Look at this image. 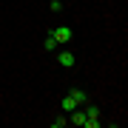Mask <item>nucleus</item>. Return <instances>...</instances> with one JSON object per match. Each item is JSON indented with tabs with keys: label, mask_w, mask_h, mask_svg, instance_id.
Wrapping results in <instances>:
<instances>
[{
	"label": "nucleus",
	"mask_w": 128,
	"mask_h": 128,
	"mask_svg": "<svg viewBox=\"0 0 128 128\" xmlns=\"http://www.w3.org/2000/svg\"><path fill=\"white\" fill-rule=\"evenodd\" d=\"M86 128H100V117H86Z\"/></svg>",
	"instance_id": "423d86ee"
},
{
	"label": "nucleus",
	"mask_w": 128,
	"mask_h": 128,
	"mask_svg": "<svg viewBox=\"0 0 128 128\" xmlns=\"http://www.w3.org/2000/svg\"><path fill=\"white\" fill-rule=\"evenodd\" d=\"M60 105H63V111H74V108H77V100L68 94V97H63V102H60Z\"/></svg>",
	"instance_id": "20e7f679"
},
{
	"label": "nucleus",
	"mask_w": 128,
	"mask_h": 128,
	"mask_svg": "<svg viewBox=\"0 0 128 128\" xmlns=\"http://www.w3.org/2000/svg\"><path fill=\"white\" fill-rule=\"evenodd\" d=\"M51 37H54V43H68V40H71V28H68V26L51 28Z\"/></svg>",
	"instance_id": "f257e3e1"
},
{
	"label": "nucleus",
	"mask_w": 128,
	"mask_h": 128,
	"mask_svg": "<svg viewBox=\"0 0 128 128\" xmlns=\"http://www.w3.org/2000/svg\"><path fill=\"white\" fill-rule=\"evenodd\" d=\"M48 3H60V0H48Z\"/></svg>",
	"instance_id": "9d476101"
},
{
	"label": "nucleus",
	"mask_w": 128,
	"mask_h": 128,
	"mask_svg": "<svg viewBox=\"0 0 128 128\" xmlns=\"http://www.w3.org/2000/svg\"><path fill=\"white\" fill-rule=\"evenodd\" d=\"M71 97L77 100V105H82V102L88 100V97H86V91H80V88H74V91H71Z\"/></svg>",
	"instance_id": "39448f33"
},
{
	"label": "nucleus",
	"mask_w": 128,
	"mask_h": 128,
	"mask_svg": "<svg viewBox=\"0 0 128 128\" xmlns=\"http://www.w3.org/2000/svg\"><path fill=\"white\" fill-rule=\"evenodd\" d=\"M86 117H100V108H97V105H88V108H86Z\"/></svg>",
	"instance_id": "0eeeda50"
},
{
	"label": "nucleus",
	"mask_w": 128,
	"mask_h": 128,
	"mask_svg": "<svg viewBox=\"0 0 128 128\" xmlns=\"http://www.w3.org/2000/svg\"><path fill=\"white\" fill-rule=\"evenodd\" d=\"M68 122L71 125H82V122H86V111H77V108H74L71 117H68Z\"/></svg>",
	"instance_id": "7ed1b4c3"
},
{
	"label": "nucleus",
	"mask_w": 128,
	"mask_h": 128,
	"mask_svg": "<svg viewBox=\"0 0 128 128\" xmlns=\"http://www.w3.org/2000/svg\"><path fill=\"white\" fill-rule=\"evenodd\" d=\"M43 46H46V51H54V48H57V43H54V37H48V40L43 43Z\"/></svg>",
	"instance_id": "6e6552de"
},
{
	"label": "nucleus",
	"mask_w": 128,
	"mask_h": 128,
	"mask_svg": "<svg viewBox=\"0 0 128 128\" xmlns=\"http://www.w3.org/2000/svg\"><path fill=\"white\" fill-rule=\"evenodd\" d=\"M57 63L63 66V68H71V66H74V54H71V51H60V54H57Z\"/></svg>",
	"instance_id": "f03ea898"
},
{
	"label": "nucleus",
	"mask_w": 128,
	"mask_h": 128,
	"mask_svg": "<svg viewBox=\"0 0 128 128\" xmlns=\"http://www.w3.org/2000/svg\"><path fill=\"white\" fill-rule=\"evenodd\" d=\"M63 125H68V117H57L54 120V128H63Z\"/></svg>",
	"instance_id": "1a4fd4ad"
}]
</instances>
